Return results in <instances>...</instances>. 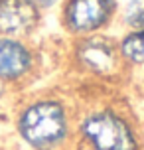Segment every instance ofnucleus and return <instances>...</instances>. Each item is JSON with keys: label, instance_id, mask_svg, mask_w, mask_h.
<instances>
[{"label": "nucleus", "instance_id": "f257e3e1", "mask_svg": "<svg viewBox=\"0 0 144 150\" xmlns=\"http://www.w3.org/2000/svg\"><path fill=\"white\" fill-rule=\"evenodd\" d=\"M14 130L32 150H59L75 130L73 111L57 95H32L16 105Z\"/></svg>", "mask_w": 144, "mask_h": 150}, {"label": "nucleus", "instance_id": "f03ea898", "mask_svg": "<svg viewBox=\"0 0 144 150\" xmlns=\"http://www.w3.org/2000/svg\"><path fill=\"white\" fill-rule=\"evenodd\" d=\"M75 132L91 150H138L140 146L130 119L111 105H97L79 112Z\"/></svg>", "mask_w": 144, "mask_h": 150}, {"label": "nucleus", "instance_id": "7ed1b4c3", "mask_svg": "<svg viewBox=\"0 0 144 150\" xmlns=\"http://www.w3.org/2000/svg\"><path fill=\"white\" fill-rule=\"evenodd\" d=\"M71 61L77 71L93 79H116L126 69L116 40L105 32L75 38L71 45Z\"/></svg>", "mask_w": 144, "mask_h": 150}, {"label": "nucleus", "instance_id": "20e7f679", "mask_svg": "<svg viewBox=\"0 0 144 150\" xmlns=\"http://www.w3.org/2000/svg\"><path fill=\"white\" fill-rule=\"evenodd\" d=\"M116 12V0H63L61 24L73 38L91 36L105 32Z\"/></svg>", "mask_w": 144, "mask_h": 150}, {"label": "nucleus", "instance_id": "39448f33", "mask_svg": "<svg viewBox=\"0 0 144 150\" xmlns=\"http://www.w3.org/2000/svg\"><path fill=\"white\" fill-rule=\"evenodd\" d=\"M40 53L26 38L0 36V79L12 93L38 75Z\"/></svg>", "mask_w": 144, "mask_h": 150}, {"label": "nucleus", "instance_id": "423d86ee", "mask_svg": "<svg viewBox=\"0 0 144 150\" xmlns=\"http://www.w3.org/2000/svg\"><path fill=\"white\" fill-rule=\"evenodd\" d=\"M42 20L44 14L30 0H0V36L30 40Z\"/></svg>", "mask_w": 144, "mask_h": 150}, {"label": "nucleus", "instance_id": "0eeeda50", "mask_svg": "<svg viewBox=\"0 0 144 150\" xmlns=\"http://www.w3.org/2000/svg\"><path fill=\"white\" fill-rule=\"evenodd\" d=\"M116 44L126 67H144V26L126 30Z\"/></svg>", "mask_w": 144, "mask_h": 150}, {"label": "nucleus", "instance_id": "6e6552de", "mask_svg": "<svg viewBox=\"0 0 144 150\" xmlns=\"http://www.w3.org/2000/svg\"><path fill=\"white\" fill-rule=\"evenodd\" d=\"M121 22L126 30L144 26V0H126L121 10Z\"/></svg>", "mask_w": 144, "mask_h": 150}, {"label": "nucleus", "instance_id": "1a4fd4ad", "mask_svg": "<svg viewBox=\"0 0 144 150\" xmlns=\"http://www.w3.org/2000/svg\"><path fill=\"white\" fill-rule=\"evenodd\" d=\"M30 2L38 8L42 14H46V12H49V10H52V8L57 6V2H59V0H30Z\"/></svg>", "mask_w": 144, "mask_h": 150}, {"label": "nucleus", "instance_id": "9d476101", "mask_svg": "<svg viewBox=\"0 0 144 150\" xmlns=\"http://www.w3.org/2000/svg\"><path fill=\"white\" fill-rule=\"evenodd\" d=\"M10 95H12V91L8 89V87H6V83L0 79V107L4 105L8 99H10Z\"/></svg>", "mask_w": 144, "mask_h": 150}]
</instances>
